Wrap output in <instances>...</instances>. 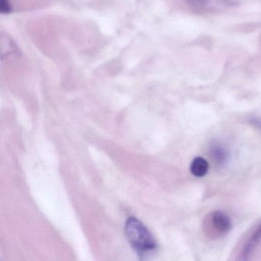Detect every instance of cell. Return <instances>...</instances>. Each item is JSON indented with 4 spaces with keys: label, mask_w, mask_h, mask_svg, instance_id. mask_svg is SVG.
<instances>
[{
    "label": "cell",
    "mask_w": 261,
    "mask_h": 261,
    "mask_svg": "<svg viewBox=\"0 0 261 261\" xmlns=\"http://www.w3.org/2000/svg\"><path fill=\"white\" fill-rule=\"evenodd\" d=\"M125 234L133 249L145 254L156 248V242L148 228L139 219L130 217L125 224Z\"/></svg>",
    "instance_id": "cell-1"
},
{
    "label": "cell",
    "mask_w": 261,
    "mask_h": 261,
    "mask_svg": "<svg viewBox=\"0 0 261 261\" xmlns=\"http://www.w3.org/2000/svg\"><path fill=\"white\" fill-rule=\"evenodd\" d=\"M212 222L215 228L221 232H228L231 229V220L222 212L217 211L214 213L212 215Z\"/></svg>",
    "instance_id": "cell-2"
},
{
    "label": "cell",
    "mask_w": 261,
    "mask_h": 261,
    "mask_svg": "<svg viewBox=\"0 0 261 261\" xmlns=\"http://www.w3.org/2000/svg\"><path fill=\"white\" fill-rule=\"evenodd\" d=\"M188 3L196 7L202 9H213L221 8L231 5L229 0H186Z\"/></svg>",
    "instance_id": "cell-3"
},
{
    "label": "cell",
    "mask_w": 261,
    "mask_h": 261,
    "mask_svg": "<svg viewBox=\"0 0 261 261\" xmlns=\"http://www.w3.org/2000/svg\"><path fill=\"white\" fill-rule=\"evenodd\" d=\"M208 168H209V165L206 160L200 156L195 158L190 166L191 173L197 177H202L206 175Z\"/></svg>",
    "instance_id": "cell-4"
},
{
    "label": "cell",
    "mask_w": 261,
    "mask_h": 261,
    "mask_svg": "<svg viewBox=\"0 0 261 261\" xmlns=\"http://www.w3.org/2000/svg\"><path fill=\"white\" fill-rule=\"evenodd\" d=\"M211 155H212L216 162L219 163V164H223L225 161H226L227 158H228V153H227L226 150H225V148L219 145L212 147Z\"/></svg>",
    "instance_id": "cell-5"
},
{
    "label": "cell",
    "mask_w": 261,
    "mask_h": 261,
    "mask_svg": "<svg viewBox=\"0 0 261 261\" xmlns=\"http://www.w3.org/2000/svg\"><path fill=\"white\" fill-rule=\"evenodd\" d=\"M0 11L3 14L9 13L12 11V5L9 0L0 1Z\"/></svg>",
    "instance_id": "cell-6"
}]
</instances>
